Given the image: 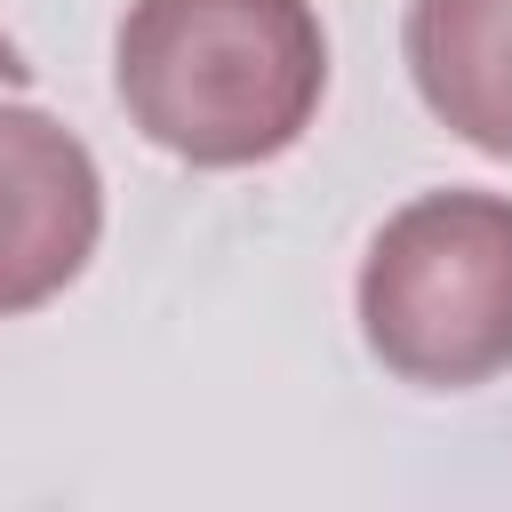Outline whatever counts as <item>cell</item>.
I'll use <instances>...</instances> for the list:
<instances>
[{
	"label": "cell",
	"mask_w": 512,
	"mask_h": 512,
	"mask_svg": "<svg viewBox=\"0 0 512 512\" xmlns=\"http://www.w3.org/2000/svg\"><path fill=\"white\" fill-rule=\"evenodd\" d=\"M112 88L168 160L264 168L328 96V32L312 0H128Z\"/></svg>",
	"instance_id": "obj_1"
},
{
	"label": "cell",
	"mask_w": 512,
	"mask_h": 512,
	"mask_svg": "<svg viewBox=\"0 0 512 512\" xmlns=\"http://www.w3.org/2000/svg\"><path fill=\"white\" fill-rule=\"evenodd\" d=\"M360 344L384 376L472 392L512 368V192L448 184L392 208L352 280Z\"/></svg>",
	"instance_id": "obj_2"
},
{
	"label": "cell",
	"mask_w": 512,
	"mask_h": 512,
	"mask_svg": "<svg viewBox=\"0 0 512 512\" xmlns=\"http://www.w3.org/2000/svg\"><path fill=\"white\" fill-rule=\"evenodd\" d=\"M104 240V168L40 104H0V320L56 304Z\"/></svg>",
	"instance_id": "obj_3"
},
{
	"label": "cell",
	"mask_w": 512,
	"mask_h": 512,
	"mask_svg": "<svg viewBox=\"0 0 512 512\" xmlns=\"http://www.w3.org/2000/svg\"><path fill=\"white\" fill-rule=\"evenodd\" d=\"M400 56L456 144L512 160V0H408Z\"/></svg>",
	"instance_id": "obj_4"
},
{
	"label": "cell",
	"mask_w": 512,
	"mask_h": 512,
	"mask_svg": "<svg viewBox=\"0 0 512 512\" xmlns=\"http://www.w3.org/2000/svg\"><path fill=\"white\" fill-rule=\"evenodd\" d=\"M0 80H8V88H24V80H32V64H24V48H16L8 32H0Z\"/></svg>",
	"instance_id": "obj_5"
}]
</instances>
